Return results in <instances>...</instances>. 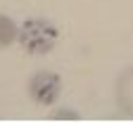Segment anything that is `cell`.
Returning a JSON list of instances; mask_svg holds the SVG:
<instances>
[{
	"mask_svg": "<svg viewBox=\"0 0 133 123\" xmlns=\"http://www.w3.org/2000/svg\"><path fill=\"white\" fill-rule=\"evenodd\" d=\"M116 102H119L121 111L133 116V69L124 71L116 83Z\"/></svg>",
	"mask_w": 133,
	"mask_h": 123,
	"instance_id": "3957f363",
	"label": "cell"
},
{
	"mask_svg": "<svg viewBox=\"0 0 133 123\" xmlns=\"http://www.w3.org/2000/svg\"><path fill=\"white\" fill-rule=\"evenodd\" d=\"M52 118H76V114L74 111H57Z\"/></svg>",
	"mask_w": 133,
	"mask_h": 123,
	"instance_id": "5b68a950",
	"label": "cell"
},
{
	"mask_svg": "<svg viewBox=\"0 0 133 123\" xmlns=\"http://www.w3.org/2000/svg\"><path fill=\"white\" fill-rule=\"evenodd\" d=\"M19 43L29 55H48L59 40V31L52 21L48 19H26L19 28Z\"/></svg>",
	"mask_w": 133,
	"mask_h": 123,
	"instance_id": "6da1fadb",
	"label": "cell"
},
{
	"mask_svg": "<svg viewBox=\"0 0 133 123\" xmlns=\"http://www.w3.org/2000/svg\"><path fill=\"white\" fill-rule=\"evenodd\" d=\"M19 36V26L10 19L7 14H0V47H7L14 43V38Z\"/></svg>",
	"mask_w": 133,
	"mask_h": 123,
	"instance_id": "277c9868",
	"label": "cell"
},
{
	"mask_svg": "<svg viewBox=\"0 0 133 123\" xmlns=\"http://www.w3.org/2000/svg\"><path fill=\"white\" fill-rule=\"evenodd\" d=\"M62 92V78L55 71H38L29 78V95L36 104H55Z\"/></svg>",
	"mask_w": 133,
	"mask_h": 123,
	"instance_id": "7a4b0ae2",
	"label": "cell"
}]
</instances>
